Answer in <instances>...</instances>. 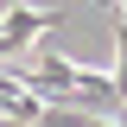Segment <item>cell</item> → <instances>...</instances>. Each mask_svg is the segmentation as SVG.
<instances>
[{"label":"cell","mask_w":127,"mask_h":127,"mask_svg":"<svg viewBox=\"0 0 127 127\" xmlns=\"http://www.w3.org/2000/svg\"><path fill=\"white\" fill-rule=\"evenodd\" d=\"M57 26V13H38V6H13V13L0 19V57H13V51H26L38 32Z\"/></svg>","instance_id":"6da1fadb"},{"label":"cell","mask_w":127,"mask_h":127,"mask_svg":"<svg viewBox=\"0 0 127 127\" xmlns=\"http://www.w3.org/2000/svg\"><path fill=\"white\" fill-rule=\"evenodd\" d=\"M114 19V89H121V102H127V19L121 13H108Z\"/></svg>","instance_id":"7a4b0ae2"}]
</instances>
